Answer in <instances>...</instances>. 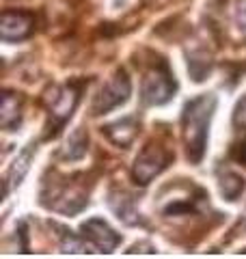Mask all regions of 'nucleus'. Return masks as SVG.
<instances>
[{"label": "nucleus", "mask_w": 246, "mask_h": 259, "mask_svg": "<svg viewBox=\"0 0 246 259\" xmlns=\"http://www.w3.org/2000/svg\"><path fill=\"white\" fill-rule=\"evenodd\" d=\"M188 69H190L192 78L196 80V82H201V80L210 74L212 69V61H210V54L208 52H194L188 56Z\"/></svg>", "instance_id": "2eb2a0df"}, {"label": "nucleus", "mask_w": 246, "mask_h": 259, "mask_svg": "<svg viewBox=\"0 0 246 259\" xmlns=\"http://www.w3.org/2000/svg\"><path fill=\"white\" fill-rule=\"evenodd\" d=\"M61 248H63V253H87V250H91L93 246L87 244L85 236L76 238L71 231L63 229V233H61Z\"/></svg>", "instance_id": "dca6fc26"}, {"label": "nucleus", "mask_w": 246, "mask_h": 259, "mask_svg": "<svg viewBox=\"0 0 246 259\" xmlns=\"http://www.w3.org/2000/svg\"><path fill=\"white\" fill-rule=\"evenodd\" d=\"M171 162V153L158 143H147L141 149V153L134 160L132 166V177L138 186L151 184L153 177H158Z\"/></svg>", "instance_id": "7ed1b4c3"}, {"label": "nucleus", "mask_w": 246, "mask_h": 259, "mask_svg": "<svg viewBox=\"0 0 246 259\" xmlns=\"http://www.w3.org/2000/svg\"><path fill=\"white\" fill-rule=\"evenodd\" d=\"M244 225H246V214H244Z\"/></svg>", "instance_id": "aec40b11"}, {"label": "nucleus", "mask_w": 246, "mask_h": 259, "mask_svg": "<svg viewBox=\"0 0 246 259\" xmlns=\"http://www.w3.org/2000/svg\"><path fill=\"white\" fill-rule=\"evenodd\" d=\"M244 253H246V250H244Z\"/></svg>", "instance_id": "412c9836"}, {"label": "nucleus", "mask_w": 246, "mask_h": 259, "mask_svg": "<svg viewBox=\"0 0 246 259\" xmlns=\"http://www.w3.org/2000/svg\"><path fill=\"white\" fill-rule=\"evenodd\" d=\"M35 151H37L35 145H28V147L24 149L18 158H15V162L9 168V173H7V180H5V197L15 188V186L22 184L24 175H26L28 168H30V160H32V153H35Z\"/></svg>", "instance_id": "9b49d317"}, {"label": "nucleus", "mask_w": 246, "mask_h": 259, "mask_svg": "<svg viewBox=\"0 0 246 259\" xmlns=\"http://www.w3.org/2000/svg\"><path fill=\"white\" fill-rule=\"evenodd\" d=\"M235 22H237V26H240V30L246 32V0H240V3H237Z\"/></svg>", "instance_id": "a211bd4d"}, {"label": "nucleus", "mask_w": 246, "mask_h": 259, "mask_svg": "<svg viewBox=\"0 0 246 259\" xmlns=\"http://www.w3.org/2000/svg\"><path fill=\"white\" fill-rule=\"evenodd\" d=\"M233 125L240 130H246V95L237 102V106L233 110Z\"/></svg>", "instance_id": "f3484780"}, {"label": "nucleus", "mask_w": 246, "mask_h": 259, "mask_svg": "<svg viewBox=\"0 0 246 259\" xmlns=\"http://www.w3.org/2000/svg\"><path fill=\"white\" fill-rule=\"evenodd\" d=\"M82 236L87 238V242L91 244L93 248L102 250V253H110L119 246V233H114V229L104 223L102 218H89V221L82 225Z\"/></svg>", "instance_id": "0eeeda50"}, {"label": "nucleus", "mask_w": 246, "mask_h": 259, "mask_svg": "<svg viewBox=\"0 0 246 259\" xmlns=\"http://www.w3.org/2000/svg\"><path fill=\"white\" fill-rule=\"evenodd\" d=\"M130 91H132V84H130V78L123 69H119L108 82L102 87V91L95 95L93 102V115H104L112 108L121 106L123 102H128Z\"/></svg>", "instance_id": "39448f33"}, {"label": "nucleus", "mask_w": 246, "mask_h": 259, "mask_svg": "<svg viewBox=\"0 0 246 259\" xmlns=\"http://www.w3.org/2000/svg\"><path fill=\"white\" fill-rule=\"evenodd\" d=\"M22 119V100L20 95H15L11 91H7L3 95V108H0V125H3L7 132L20 123Z\"/></svg>", "instance_id": "f8f14e48"}, {"label": "nucleus", "mask_w": 246, "mask_h": 259, "mask_svg": "<svg viewBox=\"0 0 246 259\" xmlns=\"http://www.w3.org/2000/svg\"><path fill=\"white\" fill-rule=\"evenodd\" d=\"M108 205H110L112 212L117 214L119 221H123L126 225H138L141 223V214H138L132 197H128L123 190L112 188L108 192Z\"/></svg>", "instance_id": "9d476101"}, {"label": "nucleus", "mask_w": 246, "mask_h": 259, "mask_svg": "<svg viewBox=\"0 0 246 259\" xmlns=\"http://www.w3.org/2000/svg\"><path fill=\"white\" fill-rule=\"evenodd\" d=\"M87 145H89V136L85 134V130L78 127L69 134L65 147L61 149V158L63 160H80L87 153Z\"/></svg>", "instance_id": "ddd939ff"}, {"label": "nucleus", "mask_w": 246, "mask_h": 259, "mask_svg": "<svg viewBox=\"0 0 246 259\" xmlns=\"http://www.w3.org/2000/svg\"><path fill=\"white\" fill-rule=\"evenodd\" d=\"M216 108V97L212 93H205L190 100L184 106L182 115V132H184V145L188 160L199 164L205 156V147H208V127L212 115Z\"/></svg>", "instance_id": "f257e3e1"}, {"label": "nucleus", "mask_w": 246, "mask_h": 259, "mask_svg": "<svg viewBox=\"0 0 246 259\" xmlns=\"http://www.w3.org/2000/svg\"><path fill=\"white\" fill-rule=\"evenodd\" d=\"M175 89L177 84L169 65L164 61H158L143 78V102L149 106H162L173 97Z\"/></svg>", "instance_id": "f03ea898"}, {"label": "nucleus", "mask_w": 246, "mask_h": 259, "mask_svg": "<svg viewBox=\"0 0 246 259\" xmlns=\"http://www.w3.org/2000/svg\"><path fill=\"white\" fill-rule=\"evenodd\" d=\"M80 100V87L76 84H65V87H52L46 95V106L50 112V119L54 125L50 130V136L59 132V127L65 125V121L71 117V112L76 110Z\"/></svg>", "instance_id": "20e7f679"}, {"label": "nucleus", "mask_w": 246, "mask_h": 259, "mask_svg": "<svg viewBox=\"0 0 246 259\" xmlns=\"http://www.w3.org/2000/svg\"><path fill=\"white\" fill-rule=\"evenodd\" d=\"M35 28V15L28 11H5L0 35L3 41H22Z\"/></svg>", "instance_id": "6e6552de"}, {"label": "nucleus", "mask_w": 246, "mask_h": 259, "mask_svg": "<svg viewBox=\"0 0 246 259\" xmlns=\"http://www.w3.org/2000/svg\"><path fill=\"white\" fill-rule=\"evenodd\" d=\"M50 199L48 201V207H52L54 212H61V214H78L80 209L87 207V192L78 188V186H71L69 184H63V186H54L52 192H50Z\"/></svg>", "instance_id": "423d86ee"}, {"label": "nucleus", "mask_w": 246, "mask_h": 259, "mask_svg": "<svg viewBox=\"0 0 246 259\" xmlns=\"http://www.w3.org/2000/svg\"><path fill=\"white\" fill-rule=\"evenodd\" d=\"M233 156H235V160H237V162H242V164L246 166V141L237 145V149L233 151Z\"/></svg>", "instance_id": "6ab92c4d"}, {"label": "nucleus", "mask_w": 246, "mask_h": 259, "mask_svg": "<svg viewBox=\"0 0 246 259\" xmlns=\"http://www.w3.org/2000/svg\"><path fill=\"white\" fill-rule=\"evenodd\" d=\"M102 132L108 136V141L112 145H117V147H130L138 134V121L134 117H126L121 121H114V123L106 125Z\"/></svg>", "instance_id": "1a4fd4ad"}, {"label": "nucleus", "mask_w": 246, "mask_h": 259, "mask_svg": "<svg viewBox=\"0 0 246 259\" xmlns=\"http://www.w3.org/2000/svg\"><path fill=\"white\" fill-rule=\"evenodd\" d=\"M220 192L227 201H235L244 192V180L233 171L220 173Z\"/></svg>", "instance_id": "4468645a"}]
</instances>
